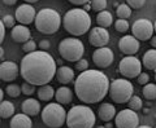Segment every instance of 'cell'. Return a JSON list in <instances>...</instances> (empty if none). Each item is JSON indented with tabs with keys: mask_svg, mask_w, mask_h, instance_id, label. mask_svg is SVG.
Masks as SVG:
<instances>
[{
	"mask_svg": "<svg viewBox=\"0 0 156 128\" xmlns=\"http://www.w3.org/2000/svg\"><path fill=\"white\" fill-rule=\"evenodd\" d=\"M57 72L56 61L46 51L27 53L20 63V74L23 80L33 86L48 84Z\"/></svg>",
	"mask_w": 156,
	"mask_h": 128,
	"instance_id": "6da1fadb",
	"label": "cell"
},
{
	"mask_svg": "<svg viewBox=\"0 0 156 128\" xmlns=\"http://www.w3.org/2000/svg\"><path fill=\"white\" fill-rule=\"evenodd\" d=\"M109 80L104 72L89 69L74 80V92L83 104H98L109 92Z\"/></svg>",
	"mask_w": 156,
	"mask_h": 128,
	"instance_id": "7a4b0ae2",
	"label": "cell"
},
{
	"mask_svg": "<svg viewBox=\"0 0 156 128\" xmlns=\"http://www.w3.org/2000/svg\"><path fill=\"white\" fill-rule=\"evenodd\" d=\"M62 26L65 31L73 36H81L91 27V17L83 8L69 9L62 17Z\"/></svg>",
	"mask_w": 156,
	"mask_h": 128,
	"instance_id": "3957f363",
	"label": "cell"
},
{
	"mask_svg": "<svg viewBox=\"0 0 156 128\" xmlns=\"http://www.w3.org/2000/svg\"><path fill=\"white\" fill-rule=\"evenodd\" d=\"M34 25H35V29L41 34L51 35V34H55L60 29V26L62 25V19L60 13L55 9L43 8L37 13Z\"/></svg>",
	"mask_w": 156,
	"mask_h": 128,
	"instance_id": "277c9868",
	"label": "cell"
},
{
	"mask_svg": "<svg viewBox=\"0 0 156 128\" xmlns=\"http://www.w3.org/2000/svg\"><path fill=\"white\" fill-rule=\"evenodd\" d=\"M95 122V113L90 106L85 105L73 106L66 115V126L69 128H92Z\"/></svg>",
	"mask_w": 156,
	"mask_h": 128,
	"instance_id": "5b68a950",
	"label": "cell"
},
{
	"mask_svg": "<svg viewBox=\"0 0 156 128\" xmlns=\"http://www.w3.org/2000/svg\"><path fill=\"white\" fill-rule=\"evenodd\" d=\"M68 113L58 102H51L42 110V120L50 128H61L66 123Z\"/></svg>",
	"mask_w": 156,
	"mask_h": 128,
	"instance_id": "8992f818",
	"label": "cell"
},
{
	"mask_svg": "<svg viewBox=\"0 0 156 128\" xmlns=\"http://www.w3.org/2000/svg\"><path fill=\"white\" fill-rule=\"evenodd\" d=\"M58 53L64 60L69 62L80 61L85 53V45L80 39L74 38H65L58 44Z\"/></svg>",
	"mask_w": 156,
	"mask_h": 128,
	"instance_id": "52a82bcc",
	"label": "cell"
},
{
	"mask_svg": "<svg viewBox=\"0 0 156 128\" xmlns=\"http://www.w3.org/2000/svg\"><path fill=\"white\" fill-rule=\"evenodd\" d=\"M134 87L129 79H115L109 86V95L112 101L116 104H125L133 97Z\"/></svg>",
	"mask_w": 156,
	"mask_h": 128,
	"instance_id": "ba28073f",
	"label": "cell"
},
{
	"mask_svg": "<svg viewBox=\"0 0 156 128\" xmlns=\"http://www.w3.org/2000/svg\"><path fill=\"white\" fill-rule=\"evenodd\" d=\"M119 71L126 79H134L142 72V63L135 56H126L119 63Z\"/></svg>",
	"mask_w": 156,
	"mask_h": 128,
	"instance_id": "9c48e42d",
	"label": "cell"
},
{
	"mask_svg": "<svg viewBox=\"0 0 156 128\" xmlns=\"http://www.w3.org/2000/svg\"><path fill=\"white\" fill-rule=\"evenodd\" d=\"M131 32H133V36H135L138 40H150L152 38V34L155 32L154 23L147 18H139L131 25Z\"/></svg>",
	"mask_w": 156,
	"mask_h": 128,
	"instance_id": "30bf717a",
	"label": "cell"
},
{
	"mask_svg": "<svg viewBox=\"0 0 156 128\" xmlns=\"http://www.w3.org/2000/svg\"><path fill=\"white\" fill-rule=\"evenodd\" d=\"M115 124L117 128H138L139 116L131 109H124L116 114Z\"/></svg>",
	"mask_w": 156,
	"mask_h": 128,
	"instance_id": "8fae6325",
	"label": "cell"
},
{
	"mask_svg": "<svg viewBox=\"0 0 156 128\" xmlns=\"http://www.w3.org/2000/svg\"><path fill=\"white\" fill-rule=\"evenodd\" d=\"M14 17H16L17 22L20 25H25V26H29L31 22L35 21L37 17V12L35 8L30 4H21L14 12Z\"/></svg>",
	"mask_w": 156,
	"mask_h": 128,
	"instance_id": "7c38bea8",
	"label": "cell"
},
{
	"mask_svg": "<svg viewBox=\"0 0 156 128\" xmlns=\"http://www.w3.org/2000/svg\"><path fill=\"white\" fill-rule=\"evenodd\" d=\"M115 60V55L112 52V49L107 48V47H101L98 48L96 51L92 53V61L98 67L105 69L109 65H112V62Z\"/></svg>",
	"mask_w": 156,
	"mask_h": 128,
	"instance_id": "4fadbf2b",
	"label": "cell"
},
{
	"mask_svg": "<svg viewBox=\"0 0 156 128\" xmlns=\"http://www.w3.org/2000/svg\"><path fill=\"white\" fill-rule=\"evenodd\" d=\"M89 42L91 45H94L96 48L105 47L109 42V32L107 31V29H104V27L96 26L94 29H91Z\"/></svg>",
	"mask_w": 156,
	"mask_h": 128,
	"instance_id": "5bb4252c",
	"label": "cell"
},
{
	"mask_svg": "<svg viewBox=\"0 0 156 128\" xmlns=\"http://www.w3.org/2000/svg\"><path fill=\"white\" fill-rule=\"evenodd\" d=\"M139 40L133 35H125L119 40V48L124 55L133 56L139 51Z\"/></svg>",
	"mask_w": 156,
	"mask_h": 128,
	"instance_id": "9a60e30c",
	"label": "cell"
},
{
	"mask_svg": "<svg viewBox=\"0 0 156 128\" xmlns=\"http://www.w3.org/2000/svg\"><path fill=\"white\" fill-rule=\"evenodd\" d=\"M20 74V69L16 62L3 61L0 65V79L3 82H13Z\"/></svg>",
	"mask_w": 156,
	"mask_h": 128,
	"instance_id": "2e32d148",
	"label": "cell"
},
{
	"mask_svg": "<svg viewBox=\"0 0 156 128\" xmlns=\"http://www.w3.org/2000/svg\"><path fill=\"white\" fill-rule=\"evenodd\" d=\"M11 36L16 43H26L30 40L31 32L29 30V27L25 26V25H16L12 29Z\"/></svg>",
	"mask_w": 156,
	"mask_h": 128,
	"instance_id": "e0dca14e",
	"label": "cell"
},
{
	"mask_svg": "<svg viewBox=\"0 0 156 128\" xmlns=\"http://www.w3.org/2000/svg\"><path fill=\"white\" fill-rule=\"evenodd\" d=\"M11 128H31L33 127V120L30 115L21 113V114H14L9 123Z\"/></svg>",
	"mask_w": 156,
	"mask_h": 128,
	"instance_id": "ac0fdd59",
	"label": "cell"
},
{
	"mask_svg": "<svg viewBox=\"0 0 156 128\" xmlns=\"http://www.w3.org/2000/svg\"><path fill=\"white\" fill-rule=\"evenodd\" d=\"M57 82L61 84H69L74 80V70L69 66H60L56 72Z\"/></svg>",
	"mask_w": 156,
	"mask_h": 128,
	"instance_id": "d6986e66",
	"label": "cell"
},
{
	"mask_svg": "<svg viewBox=\"0 0 156 128\" xmlns=\"http://www.w3.org/2000/svg\"><path fill=\"white\" fill-rule=\"evenodd\" d=\"M21 109H22V113H25V114L30 115V116H34L41 113L42 107H41L39 101L35 100V98H26V100L22 102Z\"/></svg>",
	"mask_w": 156,
	"mask_h": 128,
	"instance_id": "ffe728a7",
	"label": "cell"
},
{
	"mask_svg": "<svg viewBox=\"0 0 156 128\" xmlns=\"http://www.w3.org/2000/svg\"><path fill=\"white\" fill-rule=\"evenodd\" d=\"M98 114H99V118L100 120L103 122H111L113 118H116V109L115 106L109 104V102H104V104H101L100 107H99V111H98Z\"/></svg>",
	"mask_w": 156,
	"mask_h": 128,
	"instance_id": "44dd1931",
	"label": "cell"
},
{
	"mask_svg": "<svg viewBox=\"0 0 156 128\" xmlns=\"http://www.w3.org/2000/svg\"><path fill=\"white\" fill-rule=\"evenodd\" d=\"M55 97H56V101L58 102V104L68 105V104H70L72 100H73V92H72L70 88L62 86V87H60V88H57L56 89Z\"/></svg>",
	"mask_w": 156,
	"mask_h": 128,
	"instance_id": "7402d4cb",
	"label": "cell"
},
{
	"mask_svg": "<svg viewBox=\"0 0 156 128\" xmlns=\"http://www.w3.org/2000/svg\"><path fill=\"white\" fill-rule=\"evenodd\" d=\"M142 62H143V66L147 70H156V49L155 48L148 49L144 53Z\"/></svg>",
	"mask_w": 156,
	"mask_h": 128,
	"instance_id": "603a6c76",
	"label": "cell"
},
{
	"mask_svg": "<svg viewBox=\"0 0 156 128\" xmlns=\"http://www.w3.org/2000/svg\"><path fill=\"white\" fill-rule=\"evenodd\" d=\"M96 23L99 25L100 27H109L112 23H115L113 22V16L111 14V12L108 11H101L96 14Z\"/></svg>",
	"mask_w": 156,
	"mask_h": 128,
	"instance_id": "cb8c5ba5",
	"label": "cell"
},
{
	"mask_svg": "<svg viewBox=\"0 0 156 128\" xmlns=\"http://www.w3.org/2000/svg\"><path fill=\"white\" fill-rule=\"evenodd\" d=\"M56 91L53 89L51 86H41V88L38 89V98L41 101H51L53 97H55Z\"/></svg>",
	"mask_w": 156,
	"mask_h": 128,
	"instance_id": "d4e9b609",
	"label": "cell"
},
{
	"mask_svg": "<svg viewBox=\"0 0 156 128\" xmlns=\"http://www.w3.org/2000/svg\"><path fill=\"white\" fill-rule=\"evenodd\" d=\"M14 115V105L11 101H2L0 104V116L3 119H8V118H12Z\"/></svg>",
	"mask_w": 156,
	"mask_h": 128,
	"instance_id": "484cf974",
	"label": "cell"
},
{
	"mask_svg": "<svg viewBox=\"0 0 156 128\" xmlns=\"http://www.w3.org/2000/svg\"><path fill=\"white\" fill-rule=\"evenodd\" d=\"M142 93L144 98H147V100H156V84H154V83H147L143 89H142Z\"/></svg>",
	"mask_w": 156,
	"mask_h": 128,
	"instance_id": "4316f807",
	"label": "cell"
},
{
	"mask_svg": "<svg viewBox=\"0 0 156 128\" xmlns=\"http://www.w3.org/2000/svg\"><path fill=\"white\" fill-rule=\"evenodd\" d=\"M116 14L119 18L128 19L131 16V8L128 5V4H120V5H117Z\"/></svg>",
	"mask_w": 156,
	"mask_h": 128,
	"instance_id": "83f0119b",
	"label": "cell"
},
{
	"mask_svg": "<svg viewBox=\"0 0 156 128\" xmlns=\"http://www.w3.org/2000/svg\"><path fill=\"white\" fill-rule=\"evenodd\" d=\"M128 106H129V109L131 110H134V111H138L140 110L143 107V102H142V98H140L139 96H133L129 100L128 102Z\"/></svg>",
	"mask_w": 156,
	"mask_h": 128,
	"instance_id": "f1b7e54d",
	"label": "cell"
},
{
	"mask_svg": "<svg viewBox=\"0 0 156 128\" xmlns=\"http://www.w3.org/2000/svg\"><path fill=\"white\" fill-rule=\"evenodd\" d=\"M5 91H7V95L11 96V97H13V98H17V97L22 93L21 87L17 86V84H9V86H7Z\"/></svg>",
	"mask_w": 156,
	"mask_h": 128,
	"instance_id": "f546056e",
	"label": "cell"
},
{
	"mask_svg": "<svg viewBox=\"0 0 156 128\" xmlns=\"http://www.w3.org/2000/svg\"><path fill=\"white\" fill-rule=\"evenodd\" d=\"M130 25L128 22V19H122V18H119L117 21L115 22V29L119 32H126L129 30Z\"/></svg>",
	"mask_w": 156,
	"mask_h": 128,
	"instance_id": "4dcf8cb0",
	"label": "cell"
},
{
	"mask_svg": "<svg viewBox=\"0 0 156 128\" xmlns=\"http://www.w3.org/2000/svg\"><path fill=\"white\" fill-rule=\"evenodd\" d=\"M91 9L95 12H101V11H105L107 8V0H91Z\"/></svg>",
	"mask_w": 156,
	"mask_h": 128,
	"instance_id": "1f68e13d",
	"label": "cell"
},
{
	"mask_svg": "<svg viewBox=\"0 0 156 128\" xmlns=\"http://www.w3.org/2000/svg\"><path fill=\"white\" fill-rule=\"evenodd\" d=\"M2 22L5 25V27H8V29H13L14 26H16V17L11 16V14H7V16H3Z\"/></svg>",
	"mask_w": 156,
	"mask_h": 128,
	"instance_id": "d6a6232c",
	"label": "cell"
},
{
	"mask_svg": "<svg viewBox=\"0 0 156 128\" xmlns=\"http://www.w3.org/2000/svg\"><path fill=\"white\" fill-rule=\"evenodd\" d=\"M22 49H23V52H26V53H31V52H35L37 51V43L33 40V39H30L29 42L26 43H23V45H22Z\"/></svg>",
	"mask_w": 156,
	"mask_h": 128,
	"instance_id": "836d02e7",
	"label": "cell"
},
{
	"mask_svg": "<svg viewBox=\"0 0 156 128\" xmlns=\"http://www.w3.org/2000/svg\"><path fill=\"white\" fill-rule=\"evenodd\" d=\"M21 89H22V93H23V95L31 96L33 93L35 92V86H33V84H30V83L25 82V83H23V84L21 86Z\"/></svg>",
	"mask_w": 156,
	"mask_h": 128,
	"instance_id": "e575fe53",
	"label": "cell"
},
{
	"mask_svg": "<svg viewBox=\"0 0 156 128\" xmlns=\"http://www.w3.org/2000/svg\"><path fill=\"white\" fill-rule=\"evenodd\" d=\"M76 69L81 72L89 70V62H87V60H85V58H81L80 61L76 62Z\"/></svg>",
	"mask_w": 156,
	"mask_h": 128,
	"instance_id": "d590c367",
	"label": "cell"
},
{
	"mask_svg": "<svg viewBox=\"0 0 156 128\" xmlns=\"http://www.w3.org/2000/svg\"><path fill=\"white\" fill-rule=\"evenodd\" d=\"M126 3L131 9H139L146 4V0H126Z\"/></svg>",
	"mask_w": 156,
	"mask_h": 128,
	"instance_id": "8d00e7d4",
	"label": "cell"
},
{
	"mask_svg": "<svg viewBox=\"0 0 156 128\" xmlns=\"http://www.w3.org/2000/svg\"><path fill=\"white\" fill-rule=\"evenodd\" d=\"M136 79H138V83H139L140 86H146L150 82V75H148L147 72H140Z\"/></svg>",
	"mask_w": 156,
	"mask_h": 128,
	"instance_id": "74e56055",
	"label": "cell"
},
{
	"mask_svg": "<svg viewBox=\"0 0 156 128\" xmlns=\"http://www.w3.org/2000/svg\"><path fill=\"white\" fill-rule=\"evenodd\" d=\"M38 45H39V48H41V51H48L50 47H51V43H50V40H46V39H43V40L39 42Z\"/></svg>",
	"mask_w": 156,
	"mask_h": 128,
	"instance_id": "f35d334b",
	"label": "cell"
},
{
	"mask_svg": "<svg viewBox=\"0 0 156 128\" xmlns=\"http://www.w3.org/2000/svg\"><path fill=\"white\" fill-rule=\"evenodd\" d=\"M68 2H69V3H72V4H74V5L83 7V5H86V4L90 2V0H68Z\"/></svg>",
	"mask_w": 156,
	"mask_h": 128,
	"instance_id": "ab89813d",
	"label": "cell"
},
{
	"mask_svg": "<svg viewBox=\"0 0 156 128\" xmlns=\"http://www.w3.org/2000/svg\"><path fill=\"white\" fill-rule=\"evenodd\" d=\"M4 38H5V25L0 22V43H3Z\"/></svg>",
	"mask_w": 156,
	"mask_h": 128,
	"instance_id": "60d3db41",
	"label": "cell"
},
{
	"mask_svg": "<svg viewBox=\"0 0 156 128\" xmlns=\"http://www.w3.org/2000/svg\"><path fill=\"white\" fill-rule=\"evenodd\" d=\"M2 2L5 4V5H9V7H11V5H14V4L17 3V0H2Z\"/></svg>",
	"mask_w": 156,
	"mask_h": 128,
	"instance_id": "b9f144b4",
	"label": "cell"
},
{
	"mask_svg": "<svg viewBox=\"0 0 156 128\" xmlns=\"http://www.w3.org/2000/svg\"><path fill=\"white\" fill-rule=\"evenodd\" d=\"M150 40H151V45H152V48L156 49V36H152Z\"/></svg>",
	"mask_w": 156,
	"mask_h": 128,
	"instance_id": "7bdbcfd3",
	"label": "cell"
},
{
	"mask_svg": "<svg viewBox=\"0 0 156 128\" xmlns=\"http://www.w3.org/2000/svg\"><path fill=\"white\" fill-rule=\"evenodd\" d=\"M83 7H85V8H83L85 11H86V12H89V11H90V8H91V4H86V5H83Z\"/></svg>",
	"mask_w": 156,
	"mask_h": 128,
	"instance_id": "ee69618b",
	"label": "cell"
},
{
	"mask_svg": "<svg viewBox=\"0 0 156 128\" xmlns=\"http://www.w3.org/2000/svg\"><path fill=\"white\" fill-rule=\"evenodd\" d=\"M0 58H2V60L4 58V49H3V48L0 49Z\"/></svg>",
	"mask_w": 156,
	"mask_h": 128,
	"instance_id": "f6af8a7d",
	"label": "cell"
},
{
	"mask_svg": "<svg viewBox=\"0 0 156 128\" xmlns=\"http://www.w3.org/2000/svg\"><path fill=\"white\" fill-rule=\"evenodd\" d=\"M0 100L4 101V91H0Z\"/></svg>",
	"mask_w": 156,
	"mask_h": 128,
	"instance_id": "bcb514c9",
	"label": "cell"
},
{
	"mask_svg": "<svg viewBox=\"0 0 156 128\" xmlns=\"http://www.w3.org/2000/svg\"><path fill=\"white\" fill-rule=\"evenodd\" d=\"M104 127H105V128H112V123H111V122H107V124H105Z\"/></svg>",
	"mask_w": 156,
	"mask_h": 128,
	"instance_id": "7dc6e473",
	"label": "cell"
},
{
	"mask_svg": "<svg viewBox=\"0 0 156 128\" xmlns=\"http://www.w3.org/2000/svg\"><path fill=\"white\" fill-rule=\"evenodd\" d=\"M23 2H26V3H35V2H38V0H23Z\"/></svg>",
	"mask_w": 156,
	"mask_h": 128,
	"instance_id": "c3c4849f",
	"label": "cell"
},
{
	"mask_svg": "<svg viewBox=\"0 0 156 128\" xmlns=\"http://www.w3.org/2000/svg\"><path fill=\"white\" fill-rule=\"evenodd\" d=\"M138 128H152V127H150V126H139Z\"/></svg>",
	"mask_w": 156,
	"mask_h": 128,
	"instance_id": "681fc988",
	"label": "cell"
},
{
	"mask_svg": "<svg viewBox=\"0 0 156 128\" xmlns=\"http://www.w3.org/2000/svg\"><path fill=\"white\" fill-rule=\"evenodd\" d=\"M154 30H155V34H156V21L154 22Z\"/></svg>",
	"mask_w": 156,
	"mask_h": 128,
	"instance_id": "f907efd6",
	"label": "cell"
},
{
	"mask_svg": "<svg viewBox=\"0 0 156 128\" xmlns=\"http://www.w3.org/2000/svg\"><path fill=\"white\" fill-rule=\"evenodd\" d=\"M96 128H105V127H104V126H98Z\"/></svg>",
	"mask_w": 156,
	"mask_h": 128,
	"instance_id": "816d5d0a",
	"label": "cell"
},
{
	"mask_svg": "<svg viewBox=\"0 0 156 128\" xmlns=\"http://www.w3.org/2000/svg\"><path fill=\"white\" fill-rule=\"evenodd\" d=\"M155 82H156V75H155Z\"/></svg>",
	"mask_w": 156,
	"mask_h": 128,
	"instance_id": "f5cc1de1",
	"label": "cell"
},
{
	"mask_svg": "<svg viewBox=\"0 0 156 128\" xmlns=\"http://www.w3.org/2000/svg\"><path fill=\"white\" fill-rule=\"evenodd\" d=\"M155 128H156V126H155Z\"/></svg>",
	"mask_w": 156,
	"mask_h": 128,
	"instance_id": "db71d44e",
	"label": "cell"
}]
</instances>
